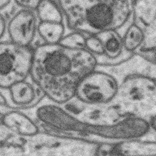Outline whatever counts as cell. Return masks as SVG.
Returning <instances> with one entry per match:
<instances>
[{
	"mask_svg": "<svg viewBox=\"0 0 156 156\" xmlns=\"http://www.w3.org/2000/svg\"><path fill=\"white\" fill-rule=\"evenodd\" d=\"M118 95L129 104L153 107L155 104V78L144 74L129 75L119 85Z\"/></svg>",
	"mask_w": 156,
	"mask_h": 156,
	"instance_id": "5",
	"label": "cell"
},
{
	"mask_svg": "<svg viewBox=\"0 0 156 156\" xmlns=\"http://www.w3.org/2000/svg\"><path fill=\"white\" fill-rule=\"evenodd\" d=\"M101 41L104 55L97 58L111 64L120 63L130 57L133 54L125 50L121 34L116 30H108L96 34Z\"/></svg>",
	"mask_w": 156,
	"mask_h": 156,
	"instance_id": "9",
	"label": "cell"
},
{
	"mask_svg": "<svg viewBox=\"0 0 156 156\" xmlns=\"http://www.w3.org/2000/svg\"><path fill=\"white\" fill-rule=\"evenodd\" d=\"M15 134L2 123H0V144L6 141Z\"/></svg>",
	"mask_w": 156,
	"mask_h": 156,
	"instance_id": "18",
	"label": "cell"
},
{
	"mask_svg": "<svg viewBox=\"0 0 156 156\" xmlns=\"http://www.w3.org/2000/svg\"><path fill=\"white\" fill-rule=\"evenodd\" d=\"M125 50L135 54L143 46L144 36L141 29L132 22L122 35Z\"/></svg>",
	"mask_w": 156,
	"mask_h": 156,
	"instance_id": "13",
	"label": "cell"
},
{
	"mask_svg": "<svg viewBox=\"0 0 156 156\" xmlns=\"http://www.w3.org/2000/svg\"><path fill=\"white\" fill-rule=\"evenodd\" d=\"M66 23L39 22L37 36L47 44H58L66 34Z\"/></svg>",
	"mask_w": 156,
	"mask_h": 156,
	"instance_id": "12",
	"label": "cell"
},
{
	"mask_svg": "<svg viewBox=\"0 0 156 156\" xmlns=\"http://www.w3.org/2000/svg\"><path fill=\"white\" fill-rule=\"evenodd\" d=\"M13 0H0V12L7 7Z\"/></svg>",
	"mask_w": 156,
	"mask_h": 156,
	"instance_id": "20",
	"label": "cell"
},
{
	"mask_svg": "<svg viewBox=\"0 0 156 156\" xmlns=\"http://www.w3.org/2000/svg\"><path fill=\"white\" fill-rule=\"evenodd\" d=\"M119 85L113 75L96 69L80 81L75 97L86 105H105L117 96Z\"/></svg>",
	"mask_w": 156,
	"mask_h": 156,
	"instance_id": "4",
	"label": "cell"
},
{
	"mask_svg": "<svg viewBox=\"0 0 156 156\" xmlns=\"http://www.w3.org/2000/svg\"><path fill=\"white\" fill-rule=\"evenodd\" d=\"M7 24L4 16L0 12V41L7 31Z\"/></svg>",
	"mask_w": 156,
	"mask_h": 156,
	"instance_id": "19",
	"label": "cell"
},
{
	"mask_svg": "<svg viewBox=\"0 0 156 156\" xmlns=\"http://www.w3.org/2000/svg\"><path fill=\"white\" fill-rule=\"evenodd\" d=\"M98 66L86 49L41 43L33 48L30 78L46 98L62 105L75 98L80 81Z\"/></svg>",
	"mask_w": 156,
	"mask_h": 156,
	"instance_id": "1",
	"label": "cell"
},
{
	"mask_svg": "<svg viewBox=\"0 0 156 156\" xmlns=\"http://www.w3.org/2000/svg\"><path fill=\"white\" fill-rule=\"evenodd\" d=\"M85 49L94 55L96 58L102 56L104 55L101 41L96 34L87 35Z\"/></svg>",
	"mask_w": 156,
	"mask_h": 156,
	"instance_id": "15",
	"label": "cell"
},
{
	"mask_svg": "<svg viewBox=\"0 0 156 156\" xmlns=\"http://www.w3.org/2000/svg\"><path fill=\"white\" fill-rule=\"evenodd\" d=\"M67 28L87 35L108 30L123 34L133 20V0H56Z\"/></svg>",
	"mask_w": 156,
	"mask_h": 156,
	"instance_id": "2",
	"label": "cell"
},
{
	"mask_svg": "<svg viewBox=\"0 0 156 156\" xmlns=\"http://www.w3.org/2000/svg\"><path fill=\"white\" fill-rule=\"evenodd\" d=\"M10 107L17 110L35 107L45 96L30 78L19 82L9 88Z\"/></svg>",
	"mask_w": 156,
	"mask_h": 156,
	"instance_id": "8",
	"label": "cell"
},
{
	"mask_svg": "<svg viewBox=\"0 0 156 156\" xmlns=\"http://www.w3.org/2000/svg\"><path fill=\"white\" fill-rule=\"evenodd\" d=\"M156 0L133 1V22L143 31L144 50L156 49Z\"/></svg>",
	"mask_w": 156,
	"mask_h": 156,
	"instance_id": "7",
	"label": "cell"
},
{
	"mask_svg": "<svg viewBox=\"0 0 156 156\" xmlns=\"http://www.w3.org/2000/svg\"><path fill=\"white\" fill-rule=\"evenodd\" d=\"M35 12L39 22L66 23L62 10L56 0H42Z\"/></svg>",
	"mask_w": 156,
	"mask_h": 156,
	"instance_id": "11",
	"label": "cell"
},
{
	"mask_svg": "<svg viewBox=\"0 0 156 156\" xmlns=\"http://www.w3.org/2000/svg\"><path fill=\"white\" fill-rule=\"evenodd\" d=\"M1 122L15 134L22 137H30L40 132L36 122L21 110H13L6 113Z\"/></svg>",
	"mask_w": 156,
	"mask_h": 156,
	"instance_id": "10",
	"label": "cell"
},
{
	"mask_svg": "<svg viewBox=\"0 0 156 156\" xmlns=\"http://www.w3.org/2000/svg\"><path fill=\"white\" fill-rule=\"evenodd\" d=\"M87 35L78 31L71 30L68 33L65 34L59 44L72 49H85Z\"/></svg>",
	"mask_w": 156,
	"mask_h": 156,
	"instance_id": "14",
	"label": "cell"
},
{
	"mask_svg": "<svg viewBox=\"0 0 156 156\" xmlns=\"http://www.w3.org/2000/svg\"><path fill=\"white\" fill-rule=\"evenodd\" d=\"M42 0H13L16 6L20 9L34 11Z\"/></svg>",
	"mask_w": 156,
	"mask_h": 156,
	"instance_id": "17",
	"label": "cell"
},
{
	"mask_svg": "<svg viewBox=\"0 0 156 156\" xmlns=\"http://www.w3.org/2000/svg\"><path fill=\"white\" fill-rule=\"evenodd\" d=\"M39 21L35 12L20 9L12 16L7 24L10 40L25 47H32L37 35Z\"/></svg>",
	"mask_w": 156,
	"mask_h": 156,
	"instance_id": "6",
	"label": "cell"
},
{
	"mask_svg": "<svg viewBox=\"0 0 156 156\" xmlns=\"http://www.w3.org/2000/svg\"><path fill=\"white\" fill-rule=\"evenodd\" d=\"M33 48L0 41V87L8 89L30 77Z\"/></svg>",
	"mask_w": 156,
	"mask_h": 156,
	"instance_id": "3",
	"label": "cell"
},
{
	"mask_svg": "<svg viewBox=\"0 0 156 156\" xmlns=\"http://www.w3.org/2000/svg\"><path fill=\"white\" fill-rule=\"evenodd\" d=\"M25 155L22 144L8 141L0 144V156Z\"/></svg>",
	"mask_w": 156,
	"mask_h": 156,
	"instance_id": "16",
	"label": "cell"
}]
</instances>
